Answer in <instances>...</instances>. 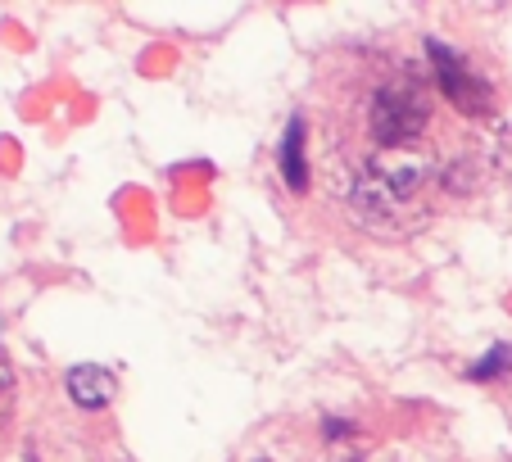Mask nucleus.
I'll use <instances>...</instances> for the list:
<instances>
[{
	"label": "nucleus",
	"mask_w": 512,
	"mask_h": 462,
	"mask_svg": "<svg viewBox=\"0 0 512 462\" xmlns=\"http://www.w3.org/2000/svg\"><path fill=\"white\" fill-rule=\"evenodd\" d=\"M431 123V109L417 96L408 82L395 87H381L372 100V136H377L381 150H399V145H417V136Z\"/></svg>",
	"instance_id": "nucleus-1"
},
{
	"label": "nucleus",
	"mask_w": 512,
	"mask_h": 462,
	"mask_svg": "<svg viewBox=\"0 0 512 462\" xmlns=\"http://www.w3.org/2000/svg\"><path fill=\"white\" fill-rule=\"evenodd\" d=\"M426 55H431V68H435V87H440V96L449 100V105L458 109V114L467 118H485L494 109V96L490 87H485V77L476 73L472 64H467L458 50H449L445 41H426Z\"/></svg>",
	"instance_id": "nucleus-2"
},
{
	"label": "nucleus",
	"mask_w": 512,
	"mask_h": 462,
	"mask_svg": "<svg viewBox=\"0 0 512 462\" xmlns=\"http://www.w3.org/2000/svg\"><path fill=\"white\" fill-rule=\"evenodd\" d=\"M368 177L399 204H408L426 182L435 177V159L417 145H399V150H377L368 164Z\"/></svg>",
	"instance_id": "nucleus-3"
},
{
	"label": "nucleus",
	"mask_w": 512,
	"mask_h": 462,
	"mask_svg": "<svg viewBox=\"0 0 512 462\" xmlns=\"http://www.w3.org/2000/svg\"><path fill=\"white\" fill-rule=\"evenodd\" d=\"M64 395L82 408V413H100L118 399V376L100 363H78L64 376Z\"/></svg>",
	"instance_id": "nucleus-4"
},
{
	"label": "nucleus",
	"mask_w": 512,
	"mask_h": 462,
	"mask_svg": "<svg viewBox=\"0 0 512 462\" xmlns=\"http://www.w3.org/2000/svg\"><path fill=\"white\" fill-rule=\"evenodd\" d=\"M281 182L295 195L309 191V159H304V118H290L286 136H281Z\"/></svg>",
	"instance_id": "nucleus-5"
},
{
	"label": "nucleus",
	"mask_w": 512,
	"mask_h": 462,
	"mask_svg": "<svg viewBox=\"0 0 512 462\" xmlns=\"http://www.w3.org/2000/svg\"><path fill=\"white\" fill-rule=\"evenodd\" d=\"M508 367H512V349L508 345H494V349H485L481 358H476L472 367H467V381H499V376H508Z\"/></svg>",
	"instance_id": "nucleus-6"
},
{
	"label": "nucleus",
	"mask_w": 512,
	"mask_h": 462,
	"mask_svg": "<svg viewBox=\"0 0 512 462\" xmlns=\"http://www.w3.org/2000/svg\"><path fill=\"white\" fill-rule=\"evenodd\" d=\"M445 186H449L454 195L472 191V186H476V168H472V159H458V164H449V168H445Z\"/></svg>",
	"instance_id": "nucleus-7"
},
{
	"label": "nucleus",
	"mask_w": 512,
	"mask_h": 462,
	"mask_svg": "<svg viewBox=\"0 0 512 462\" xmlns=\"http://www.w3.org/2000/svg\"><path fill=\"white\" fill-rule=\"evenodd\" d=\"M14 390H19V381H14V363H10V354L0 349V417L10 413V404H14Z\"/></svg>",
	"instance_id": "nucleus-8"
},
{
	"label": "nucleus",
	"mask_w": 512,
	"mask_h": 462,
	"mask_svg": "<svg viewBox=\"0 0 512 462\" xmlns=\"http://www.w3.org/2000/svg\"><path fill=\"white\" fill-rule=\"evenodd\" d=\"M354 431V422H345V417H322V440H349Z\"/></svg>",
	"instance_id": "nucleus-9"
},
{
	"label": "nucleus",
	"mask_w": 512,
	"mask_h": 462,
	"mask_svg": "<svg viewBox=\"0 0 512 462\" xmlns=\"http://www.w3.org/2000/svg\"><path fill=\"white\" fill-rule=\"evenodd\" d=\"M331 462H363V458H358L354 449H345V453H336V458H331Z\"/></svg>",
	"instance_id": "nucleus-10"
},
{
	"label": "nucleus",
	"mask_w": 512,
	"mask_h": 462,
	"mask_svg": "<svg viewBox=\"0 0 512 462\" xmlns=\"http://www.w3.org/2000/svg\"><path fill=\"white\" fill-rule=\"evenodd\" d=\"M259 462H268V458H259Z\"/></svg>",
	"instance_id": "nucleus-11"
}]
</instances>
